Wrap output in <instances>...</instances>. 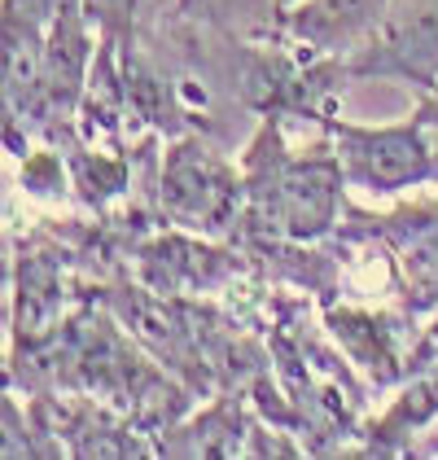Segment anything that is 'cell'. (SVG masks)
<instances>
[{
	"mask_svg": "<svg viewBox=\"0 0 438 460\" xmlns=\"http://www.w3.org/2000/svg\"><path fill=\"white\" fill-rule=\"evenodd\" d=\"M342 158H346V176L377 193H395L403 184L434 176L430 149L421 145L416 128H386V132L342 128Z\"/></svg>",
	"mask_w": 438,
	"mask_h": 460,
	"instance_id": "2",
	"label": "cell"
},
{
	"mask_svg": "<svg viewBox=\"0 0 438 460\" xmlns=\"http://www.w3.org/2000/svg\"><path fill=\"white\" fill-rule=\"evenodd\" d=\"M351 71H395L412 75V79H430L438 71V0H407L381 27V40H372V49H364V58Z\"/></svg>",
	"mask_w": 438,
	"mask_h": 460,
	"instance_id": "3",
	"label": "cell"
},
{
	"mask_svg": "<svg viewBox=\"0 0 438 460\" xmlns=\"http://www.w3.org/2000/svg\"><path fill=\"white\" fill-rule=\"evenodd\" d=\"M162 198H167V211L184 219L188 228H223L228 211L237 207V176L211 149L188 141L167 158Z\"/></svg>",
	"mask_w": 438,
	"mask_h": 460,
	"instance_id": "1",
	"label": "cell"
}]
</instances>
